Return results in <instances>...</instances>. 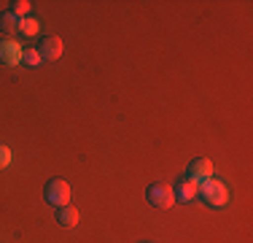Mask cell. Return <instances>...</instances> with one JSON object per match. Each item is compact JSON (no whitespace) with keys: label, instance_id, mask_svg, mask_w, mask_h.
Segmentation results:
<instances>
[{"label":"cell","instance_id":"obj_1","mask_svg":"<svg viewBox=\"0 0 253 243\" xmlns=\"http://www.w3.org/2000/svg\"><path fill=\"white\" fill-rule=\"evenodd\" d=\"M197 194H200V197L210 205V208H224L226 200H229L226 186L221 184L218 179H208V181H202V184L197 186Z\"/></svg>","mask_w":253,"mask_h":243},{"label":"cell","instance_id":"obj_2","mask_svg":"<svg viewBox=\"0 0 253 243\" xmlns=\"http://www.w3.org/2000/svg\"><path fill=\"white\" fill-rule=\"evenodd\" d=\"M43 194L51 205H57V208L70 205V186H68V181H62V179H51L49 184H46Z\"/></svg>","mask_w":253,"mask_h":243},{"label":"cell","instance_id":"obj_3","mask_svg":"<svg viewBox=\"0 0 253 243\" xmlns=\"http://www.w3.org/2000/svg\"><path fill=\"white\" fill-rule=\"evenodd\" d=\"M146 197H148V203H151L154 208H170V205L175 203L172 186L162 184V181H156V184L148 186V189H146Z\"/></svg>","mask_w":253,"mask_h":243},{"label":"cell","instance_id":"obj_4","mask_svg":"<svg viewBox=\"0 0 253 243\" xmlns=\"http://www.w3.org/2000/svg\"><path fill=\"white\" fill-rule=\"evenodd\" d=\"M22 54H25V49H22L19 41H14L11 35L0 38V62L3 65H19Z\"/></svg>","mask_w":253,"mask_h":243},{"label":"cell","instance_id":"obj_5","mask_svg":"<svg viewBox=\"0 0 253 243\" xmlns=\"http://www.w3.org/2000/svg\"><path fill=\"white\" fill-rule=\"evenodd\" d=\"M186 179H189V181H194L197 186H200L202 181L213 179V162H210V160H205V157H200V160H194V162L189 165V170H186Z\"/></svg>","mask_w":253,"mask_h":243},{"label":"cell","instance_id":"obj_6","mask_svg":"<svg viewBox=\"0 0 253 243\" xmlns=\"http://www.w3.org/2000/svg\"><path fill=\"white\" fill-rule=\"evenodd\" d=\"M38 54L41 60H46V62H54V60L62 57V41L57 38V35H49V38H43V44L38 46Z\"/></svg>","mask_w":253,"mask_h":243},{"label":"cell","instance_id":"obj_7","mask_svg":"<svg viewBox=\"0 0 253 243\" xmlns=\"http://www.w3.org/2000/svg\"><path fill=\"white\" fill-rule=\"evenodd\" d=\"M172 194H175L178 203H194L197 184H194V181H189V179H180V181H175V189H172Z\"/></svg>","mask_w":253,"mask_h":243},{"label":"cell","instance_id":"obj_8","mask_svg":"<svg viewBox=\"0 0 253 243\" xmlns=\"http://www.w3.org/2000/svg\"><path fill=\"white\" fill-rule=\"evenodd\" d=\"M57 222L62 224V227H76L78 224V211L73 205H62V208H57Z\"/></svg>","mask_w":253,"mask_h":243},{"label":"cell","instance_id":"obj_9","mask_svg":"<svg viewBox=\"0 0 253 243\" xmlns=\"http://www.w3.org/2000/svg\"><path fill=\"white\" fill-rule=\"evenodd\" d=\"M19 24H22V19L16 14H11V11H3V14H0V30H3V33H16V30H19Z\"/></svg>","mask_w":253,"mask_h":243},{"label":"cell","instance_id":"obj_10","mask_svg":"<svg viewBox=\"0 0 253 243\" xmlns=\"http://www.w3.org/2000/svg\"><path fill=\"white\" fill-rule=\"evenodd\" d=\"M38 19H33V16H25L22 19V24H19V33L22 35H27V38H33V35H38Z\"/></svg>","mask_w":253,"mask_h":243},{"label":"cell","instance_id":"obj_11","mask_svg":"<svg viewBox=\"0 0 253 243\" xmlns=\"http://www.w3.org/2000/svg\"><path fill=\"white\" fill-rule=\"evenodd\" d=\"M22 62H25L27 68H35V65H41V54H38V49H25V54H22Z\"/></svg>","mask_w":253,"mask_h":243},{"label":"cell","instance_id":"obj_12","mask_svg":"<svg viewBox=\"0 0 253 243\" xmlns=\"http://www.w3.org/2000/svg\"><path fill=\"white\" fill-rule=\"evenodd\" d=\"M14 8H11V14H16L19 19H25L30 14V8H33V3H27V0H16V3H11Z\"/></svg>","mask_w":253,"mask_h":243},{"label":"cell","instance_id":"obj_13","mask_svg":"<svg viewBox=\"0 0 253 243\" xmlns=\"http://www.w3.org/2000/svg\"><path fill=\"white\" fill-rule=\"evenodd\" d=\"M11 165V149L5 143H0V170H5Z\"/></svg>","mask_w":253,"mask_h":243}]
</instances>
